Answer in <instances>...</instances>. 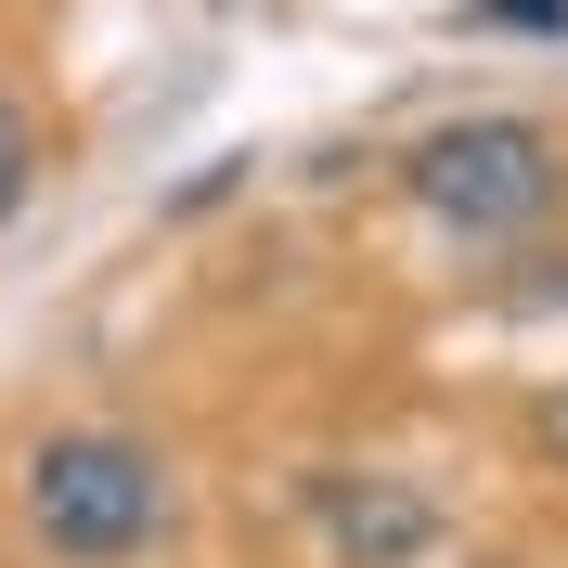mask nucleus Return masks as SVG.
Instances as JSON below:
<instances>
[{
	"label": "nucleus",
	"mask_w": 568,
	"mask_h": 568,
	"mask_svg": "<svg viewBox=\"0 0 568 568\" xmlns=\"http://www.w3.org/2000/svg\"><path fill=\"white\" fill-rule=\"evenodd\" d=\"M27 530L65 568H130V556H155L181 530V478L130 426H52L27 453Z\"/></svg>",
	"instance_id": "nucleus-1"
},
{
	"label": "nucleus",
	"mask_w": 568,
	"mask_h": 568,
	"mask_svg": "<svg viewBox=\"0 0 568 568\" xmlns=\"http://www.w3.org/2000/svg\"><path fill=\"white\" fill-rule=\"evenodd\" d=\"M556 194H568V142L542 130V116H517V104L439 116V130L414 142V207L439 220V233H465V246H517V233H542Z\"/></svg>",
	"instance_id": "nucleus-2"
},
{
	"label": "nucleus",
	"mask_w": 568,
	"mask_h": 568,
	"mask_svg": "<svg viewBox=\"0 0 568 568\" xmlns=\"http://www.w3.org/2000/svg\"><path fill=\"white\" fill-rule=\"evenodd\" d=\"M297 517H311L323 568H439L453 556L439 491L400 478V465H311V478H297Z\"/></svg>",
	"instance_id": "nucleus-3"
},
{
	"label": "nucleus",
	"mask_w": 568,
	"mask_h": 568,
	"mask_svg": "<svg viewBox=\"0 0 568 568\" xmlns=\"http://www.w3.org/2000/svg\"><path fill=\"white\" fill-rule=\"evenodd\" d=\"M27 194H39V116L0 91V233L27 220Z\"/></svg>",
	"instance_id": "nucleus-4"
},
{
	"label": "nucleus",
	"mask_w": 568,
	"mask_h": 568,
	"mask_svg": "<svg viewBox=\"0 0 568 568\" xmlns=\"http://www.w3.org/2000/svg\"><path fill=\"white\" fill-rule=\"evenodd\" d=\"M517 311H556V323H568V246H556V258H530V272H517Z\"/></svg>",
	"instance_id": "nucleus-5"
},
{
	"label": "nucleus",
	"mask_w": 568,
	"mask_h": 568,
	"mask_svg": "<svg viewBox=\"0 0 568 568\" xmlns=\"http://www.w3.org/2000/svg\"><path fill=\"white\" fill-rule=\"evenodd\" d=\"M478 13H491V27H556L568 39V0H478Z\"/></svg>",
	"instance_id": "nucleus-6"
},
{
	"label": "nucleus",
	"mask_w": 568,
	"mask_h": 568,
	"mask_svg": "<svg viewBox=\"0 0 568 568\" xmlns=\"http://www.w3.org/2000/svg\"><path fill=\"white\" fill-rule=\"evenodd\" d=\"M530 439H542V453L568 465V388H556V400H542V414H530Z\"/></svg>",
	"instance_id": "nucleus-7"
}]
</instances>
